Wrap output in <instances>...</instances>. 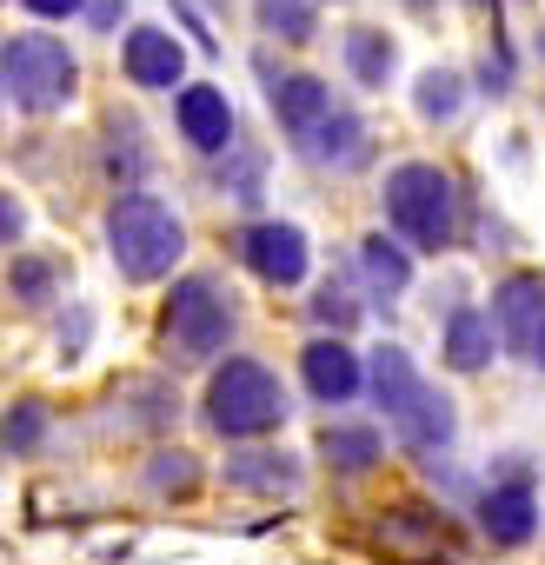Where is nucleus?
<instances>
[{
  "label": "nucleus",
  "mask_w": 545,
  "mask_h": 565,
  "mask_svg": "<svg viewBox=\"0 0 545 565\" xmlns=\"http://www.w3.org/2000/svg\"><path fill=\"white\" fill-rule=\"evenodd\" d=\"M366 393L386 413V426L413 446V452H446L459 439V406L413 366L406 347H373L366 360Z\"/></svg>",
  "instance_id": "nucleus-1"
},
{
  "label": "nucleus",
  "mask_w": 545,
  "mask_h": 565,
  "mask_svg": "<svg viewBox=\"0 0 545 565\" xmlns=\"http://www.w3.org/2000/svg\"><path fill=\"white\" fill-rule=\"evenodd\" d=\"M380 206H386V233L406 239L413 253H446L459 239V186H452V167H439V160L386 167Z\"/></svg>",
  "instance_id": "nucleus-2"
},
{
  "label": "nucleus",
  "mask_w": 545,
  "mask_h": 565,
  "mask_svg": "<svg viewBox=\"0 0 545 565\" xmlns=\"http://www.w3.org/2000/svg\"><path fill=\"white\" fill-rule=\"evenodd\" d=\"M107 253H114V273L127 287H153V279H167L186 259V220L160 193L133 186L107 206Z\"/></svg>",
  "instance_id": "nucleus-3"
},
{
  "label": "nucleus",
  "mask_w": 545,
  "mask_h": 565,
  "mask_svg": "<svg viewBox=\"0 0 545 565\" xmlns=\"http://www.w3.org/2000/svg\"><path fill=\"white\" fill-rule=\"evenodd\" d=\"M287 413H293V399H287L280 373L259 366V360H246V353L220 360L213 380H206V393H200V419H206L220 439H233V446H253V439H266V433H280Z\"/></svg>",
  "instance_id": "nucleus-4"
},
{
  "label": "nucleus",
  "mask_w": 545,
  "mask_h": 565,
  "mask_svg": "<svg viewBox=\"0 0 545 565\" xmlns=\"http://www.w3.org/2000/svg\"><path fill=\"white\" fill-rule=\"evenodd\" d=\"M233 327H239V307L213 273H180L173 294L160 300V353L180 366L220 360L233 347Z\"/></svg>",
  "instance_id": "nucleus-5"
},
{
  "label": "nucleus",
  "mask_w": 545,
  "mask_h": 565,
  "mask_svg": "<svg viewBox=\"0 0 545 565\" xmlns=\"http://www.w3.org/2000/svg\"><path fill=\"white\" fill-rule=\"evenodd\" d=\"M0 87H8V107L28 114V120H47L74 100L81 87V61L61 34L47 28H28V34H8L0 47Z\"/></svg>",
  "instance_id": "nucleus-6"
},
{
  "label": "nucleus",
  "mask_w": 545,
  "mask_h": 565,
  "mask_svg": "<svg viewBox=\"0 0 545 565\" xmlns=\"http://www.w3.org/2000/svg\"><path fill=\"white\" fill-rule=\"evenodd\" d=\"M253 74H259V87H266V107H272V120H280V140H287V147L307 140V134L340 107L333 81H320V74H307V67H280L272 54H253Z\"/></svg>",
  "instance_id": "nucleus-7"
},
{
  "label": "nucleus",
  "mask_w": 545,
  "mask_h": 565,
  "mask_svg": "<svg viewBox=\"0 0 545 565\" xmlns=\"http://www.w3.org/2000/svg\"><path fill=\"white\" fill-rule=\"evenodd\" d=\"M233 246H239V259H246V273L259 279V287H272V294L307 287V266H313L307 226H293V220H246Z\"/></svg>",
  "instance_id": "nucleus-8"
},
{
  "label": "nucleus",
  "mask_w": 545,
  "mask_h": 565,
  "mask_svg": "<svg viewBox=\"0 0 545 565\" xmlns=\"http://www.w3.org/2000/svg\"><path fill=\"white\" fill-rule=\"evenodd\" d=\"M173 134H180L193 153H206V160L233 153V147H239V114H233L226 87H213V81H186V87L173 94Z\"/></svg>",
  "instance_id": "nucleus-9"
},
{
  "label": "nucleus",
  "mask_w": 545,
  "mask_h": 565,
  "mask_svg": "<svg viewBox=\"0 0 545 565\" xmlns=\"http://www.w3.org/2000/svg\"><path fill=\"white\" fill-rule=\"evenodd\" d=\"M120 74H127V87H140V94H180V87H186V47H180V34H173V28H153V21L127 28V41H120Z\"/></svg>",
  "instance_id": "nucleus-10"
},
{
  "label": "nucleus",
  "mask_w": 545,
  "mask_h": 565,
  "mask_svg": "<svg viewBox=\"0 0 545 565\" xmlns=\"http://www.w3.org/2000/svg\"><path fill=\"white\" fill-rule=\"evenodd\" d=\"M492 327H499V340H505V353H525L532 360V347H538V333H545V273H505L499 287H492Z\"/></svg>",
  "instance_id": "nucleus-11"
},
{
  "label": "nucleus",
  "mask_w": 545,
  "mask_h": 565,
  "mask_svg": "<svg viewBox=\"0 0 545 565\" xmlns=\"http://www.w3.org/2000/svg\"><path fill=\"white\" fill-rule=\"evenodd\" d=\"M300 386L320 399V406H346L366 393V360L340 340V333H320L300 347Z\"/></svg>",
  "instance_id": "nucleus-12"
},
{
  "label": "nucleus",
  "mask_w": 545,
  "mask_h": 565,
  "mask_svg": "<svg viewBox=\"0 0 545 565\" xmlns=\"http://www.w3.org/2000/svg\"><path fill=\"white\" fill-rule=\"evenodd\" d=\"M293 153H300L313 173H360V167L373 160V134H366V120L340 100V107H333L307 140H293Z\"/></svg>",
  "instance_id": "nucleus-13"
},
{
  "label": "nucleus",
  "mask_w": 545,
  "mask_h": 565,
  "mask_svg": "<svg viewBox=\"0 0 545 565\" xmlns=\"http://www.w3.org/2000/svg\"><path fill=\"white\" fill-rule=\"evenodd\" d=\"M300 472H307V466H300L293 452L266 446V439L226 452V486H233V492H253V499H287V492H300Z\"/></svg>",
  "instance_id": "nucleus-14"
},
{
  "label": "nucleus",
  "mask_w": 545,
  "mask_h": 565,
  "mask_svg": "<svg viewBox=\"0 0 545 565\" xmlns=\"http://www.w3.org/2000/svg\"><path fill=\"white\" fill-rule=\"evenodd\" d=\"M340 67H346L353 87L386 94V87L399 81V41H393L386 28H373V21H353V28L340 34Z\"/></svg>",
  "instance_id": "nucleus-15"
},
{
  "label": "nucleus",
  "mask_w": 545,
  "mask_h": 565,
  "mask_svg": "<svg viewBox=\"0 0 545 565\" xmlns=\"http://www.w3.org/2000/svg\"><path fill=\"white\" fill-rule=\"evenodd\" d=\"M479 525H485L492 545H532V532H538L532 479H499V486H485V499H479Z\"/></svg>",
  "instance_id": "nucleus-16"
},
{
  "label": "nucleus",
  "mask_w": 545,
  "mask_h": 565,
  "mask_svg": "<svg viewBox=\"0 0 545 565\" xmlns=\"http://www.w3.org/2000/svg\"><path fill=\"white\" fill-rule=\"evenodd\" d=\"M499 347H505V340H499L492 313H479V307H452L446 327H439V360H446L452 373H485Z\"/></svg>",
  "instance_id": "nucleus-17"
},
{
  "label": "nucleus",
  "mask_w": 545,
  "mask_h": 565,
  "mask_svg": "<svg viewBox=\"0 0 545 565\" xmlns=\"http://www.w3.org/2000/svg\"><path fill=\"white\" fill-rule=\"evenodd\" d=\"M360 287L373 294V307L406 300V287H413V246L393 239V233H366L360 239Z\"/></svg>",
  "instance_id": "nucleus-18"
},
{
  "label": "nucleus",
  "mask_w": 545,
  "mask_h": 565,
  "mask_svg": "<svg viewBox=\"0 0 545 565\" xmlns=\"http://www.w3.org/2000/svg\"><path fill=\"white\" fill-rule=\"evenodd\" d=\"M320 459L333 466V472H373L380 459H386V433L380 426H327L320 433Z\"/></svg>",
  "instance_id": "nucleus-19"
},
{
  "label": "nucleus",
  "mask_w": 545,
  "mask_h": 565,
  "mask_svg": "<svg viewBox=\"0 0 545 565\" xmlns=\"http://www.w3.org/2000/svg\"><path fill=\"white\" fill-rule=\"evenodd\" d=\"M253 28L280 47H307L320 34V0H253Z\"/></svg>",
  "instance_id": "nucleus-20"
},
{
  "label": "nucleus",
  "mask_w": 545,
  "mask_h": 565,
  "mask_svg": "<svg viewBox=\"0 0 545 565\" xmlns=\"http://www.w3.org/2000/svg\"><path fill=\"white\" fill-rule=\"evenodd\" d=\"M100 160H107V173L114 180H127V193H133V180L153 167V153H147V134H140V120L133 114H107V140H100Z\"/></svg>",
  "instance_id": "nucleus-21"
},
{
  "label": "nucleus",
  "mask_w": 545,
  "mask_h": 565,
  "mask_svg": "<svg viewBox=\"0 0 545 565\" xmlns=\"http://www.w3.org/2000/svg\"><path fill=\"white\" fill-rule=\"evenodd\" d=\"M413 107H419L426 127H452L459 107H466V74H459V67H426V74L413 81Z\"/></svg>",
  "instance_id": "nucleus-22"
},
{
  "label": "nucleus",
  "mask_w": 545,
  "mask_h": 565,
  "mask_svg": "<svg viewBox=\"0 0 545 565\" xmlns=\"http://www.w3.org/2000/svg\"><path fill=\"white\" fill-rule=\"evenodd\" d=\"M140 486H147L153 499H173V505H180V499L200 492V459H193L186 446H160V452L140 466Z\"/></svg>",
  "instance_id": "nucleus-23"
},
{
  "label": "nucleus",
  "mask_w": 545,
  "mask_h": 565,
  "mask_svg": "<svg viewBox=\"0 0 545 565\" xmlns=\"http://www.w3.org/2000/svg\"><path fill=\"white\" fill-rule=\"evenodd\" d=\"M61 294V266L54 259H41V253H21V259H8V300L14 307H47Z\"/></svg>",
  "instance_id": "nucleus-24"
},
{
  "label": "nucleus",
  "mask_w": 545,
  "mask_h": 565,
  "mask_svg": "<svg viewBox=\"0 0 545 565\" xmlns=\"http://www.w3.org/2000/svg\"><path fill=\"white\" fill-rule=\"evenodd\" d=\"M313 320H320L327 333H353V320H360V294H353V279H327V287L313 294Z\"/></svg>",
  "instance_id": "nucleus-25"
},
{
  "label": "nucleus",
  "mask_w": 545,
  "mask_h": 565,
  "mask_svg": "<svg viewBox=\"0 0 545 565\" xmlns=\"http://www.w3.org/2000/svg\"><path fill=\"white\" fill-rule=\"evenodd\" d=\"M213 180H220L239 206H253V200H259V186H266V160H259L253 147H233V167L220 160V173H213Z\"/></svg>",
  "instance_id": "nucleus-26"
},
{
  "label": "nucleus",
  "mask_w": 545,
  "mask_h": 565,
  "mask_svg": "<svg viewBox=\"0 0 545 565\" xmlns=\"http://www.w3.org/2000/svg\"><path fill=\"white\" fill-rule=\"evenodd\" d=\"M41 439H47V406L41 399H14L8 406V452L28 459V452H41Z\"/></svg>",
  "instance_id": "nucleus-27"
},
{
  "label": "nucleus",
  "mask_w": 545,
  "mask_h": 565,
  "mask_svg": "<svg viewBox=\"0 0 545 565\" xmlns=\"http://www.w3.org/2000/svg\"><path fill=\"white\" fill-rule=\"evenodd\" d=\"M127 14H133L127 0H87V28H94V34H114Z\"/></svg>",
  "instance_id": "nucleus-28"
},
{
  "label": "nucleus",
  "mask_w": 545,
  "mask_h": 565,
  "mask_svg": "<svg viewBox=\"0 0 545 565\" xmlns=\"http://www.w3.org/2000/svg\"><path fill=\"white\" fill-rule=\"evenodd\" d=\"M21 8L34 21H74V14H87V0H21Z\"/></svg>",
  "instance_id": "nucleus-29"
},
{
  "label": "nucleus",
  "mask_w": 545,
  "mask_h": 565,
  "mask_svg": "<svg viewBox=\"0 0 545 565\" xmlns=\"http://www.w3.org/2000/svg\"><path fill=\"white\" fill-rule=\"evenodd\" d=\"M28 233V206L8 193V200H0V239H8V253H14V239Z\"/></svg>",
  "instance_id": "nucleus-30"
},
{
  "label": "nucleus",
  "mask_w": 545,
  "mask_h": 565,
  "mask_svg": "<svg viewBox=\"0 0 545 565\" xmlns=\"http://www.w3.org/2000/svg\"><path fill=\"white\" fill-rule=\"evenodd\" d=\"M399 8H406V14H419V21H432V14H439V0H399Z\"/></svg>",
  "instance_id": "nucleus-31"
},
{
  "label": "nucleus",
  "mask_w": 545,
  "mask_h": 565,
  "mask_svg": "<svg viewBox=\"0 0 545 565\" xmlns=\"http://www.w3.org/2000/svg\"><path fill=\"white\" fill-rule=\"evenodd\" d=\"M532 366H538V373H545V333H538V347H532Z\"/></svg>",
  "instance_id": "nucleus-32"
},
{
  "label": "nucleus",
  "mask_w": 545,
  "mask_h": 565,
  "mask_svg": "<svg viewBox=\"0 0 545 565\" xmlns=\"http://www.w3.org/2000/svg\"><path fill=\"white\" fill-rule=\"evenodd\" d=\"M538 61H545V21H538Z\"/></svg>",
  "instance_id": "nucleus-33"
},
{
  "label": "nucleus",
  "mask_w": 545,
  "mask_h": 565,
  "mask_svg": "<svg viewBox=\"0 0 545 565\" xmlns=\"http://www.w3.org/2000/svg\"><path fill=\"white\" fill-rule=\"evenodd\" d=\"M206 8H226V0H206Z\"/></svg>",
  "instance_id": "nucleus-34"
}]
</instances>
